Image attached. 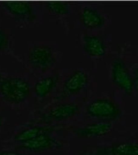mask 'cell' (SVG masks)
Wrapping results in <instances>:
<instances>
[{
	"mask_svg": "<svg viewBox=\"0 0 138 155\" xmlns=\"http://www.w3.org/2000/svg\"><path fill=\"white\" fill-rule=\"evenodd\" d=\"M32 87L29 79L0 70V100L13 110H22L29 102Z\"/></svg>",
	"mask_w": 138,
	"mask_h": 155,
	"instance_id": "obj_1",
	"label": "cell"
},
{
	"mask_svg": "<svg viewBox=\"0 0 138 155\" xmlns=\"http://www.w3.org/2000/svg\"><path fill=\"white\" fill-rule=\"evenodd\" d=\"M2 12L12 19L18 27H34L42 22V11L38 5L24 1H7L1 4Z\"/></svg>",
	"mask_w": 138,
	"mask_h": 155,
	"instance_id": "obj_2",
	"label": "cell"
},
{
	"mask_svg": "<svg viewBox=\"0 0 138 155\" xmlns=\"http://www.w3.org/2000/svg\"><path fill=\"white\" fill-rule=\"evenodd\" d=\"M60 59V52L50 42L35 41L29 44L27 62L29 66L35 71L48 72L55 67Z\"/></svg>",
	"mask_w": 138,
	"mask_h": 155,
	"instance_id": "obj_3",
	"label": "cell"
},
{
	"mask_svg": "<svg viewBox=\"0 0 138 155\" xmlns=\"http://www.w3.org/2000/svg\"><path fill=\"white\" fill-rule=\"evenodd\" d=\"M79 110V105L75 103L55 102L42 110L34 113L33 120L38 124H48L64 122L75 116Z\"/></svg>",
	"mask_w": 138,
	"mask_h": 155,
	"instance_id": "obj_4",
	"label": "cell"
},
{
	"mask_svg": "<svg viewBox=\"0 0 138 155\" xmlns=\"http://www.w3.org/2000/svg\"><path fill=\"white\" fill-rule=\"evenodd\" d=\"M86 112L92 118L106 122L116 120L122 114L119 105L107 98L93 100L86 106Z\"/></svg>",
	"mask_w": 138,
	"mask_h": 155,
	"instance_id": "obj_5",
	"label": "cell"
},
{
	"mask_svg": "<svg viewBox=\"0 0 138 155\" xmlns=\"http://www.w3.org/2000/svg\"><path fill=\"white\" fill-rule=\"evenodd\" d=\"M18 151L29 153H42L48 151H58L63 147V142L50 132L42 134L29 141L15 145Z\"/></svg>",
	"mask_w": 138,
	"mask_h": 155,
	"instance_id": "obj_6",
	"label": "cell"
},
{
	"mask_svg": "<svg viewBox=\"0 0 138 155\" xmlns=\"http://www.w3.org/2000/svg\"><path fill=\"white\" fill-rule=\"evenodd\" d=\"M90 77L89 74L82 69H78L72 72L62 84L55 99L61 100L79 94L87 86Z\"/></svg>",
	"mask_w": 138,
	"mask_h": 155,
	"instance_id": "obj_7",
	"label": "cell"
},
{
	"mask_svg": "<svg viewBox=\"0 0 138 155\" xmlns=\"http://www.w3.org/2000/svg\"><path fill=\"white\" fill-rule=\"evenodd\" d=\"M110 78L114 84L127 96H132L134 92L131 74L121 58H116L110 65Z\"/></svg>",
	"mask_w": 138,
	"mask_h": 155,
	"instance_id": "obj_8",
	"label": "cell"
},
{
	"mask_svg": "<svg viewBox=\"0 0 138 155\" xmlns=\"http://www.w3.org/2000/svg\"><path fill=\"white\" fill-rule=\"evenodd\" d=\"M86 155H138V141H122L91 150Z\"/></svg>",
	"mask_w": 138,
	"mask_h": 155,
	"instance_id": "obj_9",
	"label": "cell"
},
{
	"mask_svg": "<svg viewBox=\"0 0 138 155\" xmlns=\"http://www.w3.org/2000/svg\"><path fill=\"white\" fill-rule=\"evenodd\" d=\"M61 73L55 72L44 75L35 82L33 92L38 101H43L54 92L61 80Z\"/></svg>",
	"mask_w": 138,
	"mask_h": 155,
	"instance_id": "obj_10",
	"label": "cell"
},
{
	"mask_svg": "<svg viewBox=\"0 0 138 155\" xmlns=\"http://www.w3.org/2000/svg\"><path fill=\"white\" fill-rule=\"evenodd\" d=\"M56 130V127L48 124H28L21 127V128L14 134L12 141L15 145L20 144L29 141L32 139L37 137L38 135L46 132L53 133Z\"/></svg>",
	"mask_w": 138,
	"mask_h": 155,
	"instance_id": "obj_11",
	"label": "cell"
},
{
	"mask_svg": "<svg viewBox=\"0 0 138 155\" xmlns=\"http://www.w3.org/2000/svg\"><path fill=\"white\" fill-rule=\"evenodd\" d=\"M111 128L110 122L99 121L77 127L73 130V134L80 138H99L110 133Z\"/></svg>",
	"mask_w": 138,
	"mask_h": 155,
	"instance_id": "obj_12",
	"label": "cell"
},
{
	"mask_svg": "<svg viewBox=\"0 0 138 155\" xmlns=\"http://www.w3.org/2000/svg\"><path fill=\"white\" fill-rule=\"evenodd\" d=\"M79 19L84 27L91 29L102 28L105 24V17L93 7L85 6L79 14Z\"/></svg>",
	"mask_w": 138,
	"mask_h": 155,
	"instance_id": "obj_13",
	"label": "cell"
},
{
	"mask_svg": "<svg viewBox=\"0 0 138 155\" xmlns=\"http://www.w3.org/2000/svg\"><path fill=\"white\" fill-rule=\"evenodd\" d=\"M82 48L86 54L91 57H102L106 54V46L102 39L92 34L82 36Z\"/></svg>",
	"mask_w": 138,
	"mask_h": 155,
	"instance_id": "obj_14",
	"label": "cell"
},
{
	"mask_svg": "<svg viewBox=\"0 0 138 155\" xmlns=\"http://www.w3.org/2000/svg\"><path fill=\"white\" fill-rule=\"evenodd\" d=\"M14 34L11 28L0 26V54L15 55L14 52Z\"/></svg>",
	"mask_w": 138,
	"mask_h": 155,
	"instance_id": "obj_15",
	"label": "cell"
},
{
	"mask_svg": "<svg viewBox=\"0 0 138 155\" xmlns=\"http://www.w3.org/2000/svg\"><path fill=\"white\" fill-rule=\"evenodd\" d=\"M43 7H44L45 11H47L50 16L55 17L57 20H62V18H64L71 12V7L65 2L50 1V2L44 3Z\"/></svg>",
	"mask_w": 138,
	"mask_h": 155,
	"instance_id": "obj_16",
	"label": "cell"
},
{
	"mask_svg": "<svg viewBox=\"0 0 138 155\" xmlns=\"http://www.w3.org/2000/svg\"><path fill=\"white\" fill-rule=\"evenodd\" d=\"M131 77H132L133 87H134V90L138 93V67L134 68Z\"/></svg>",
	"mask_w": 138,
	"mask_h": 155,
	"instance_id": "obj_17",
	"label": "cell"
},
{
	"mask_svg": "<svg viewBox=\"0 0 138 155\" xmlns=\"http://www.w3.org/2000/svg\"><path fill=\"white\" fill-rule=\"evenodd\" d=\"M0 155H28L19 151L15 150H0Z\"/></svg>",
	"mask_w": 138,
	"mask_h": 155,
	"instance_id": "obj_18",
	"label": "cell"
},
{
	"mask_svg": "<svg viewBox=\"0 0 138 155\" xmlns=\"http://www.w3.org/2000/svg\"><path fill=\"white\" fill-rule=\"evenodd\" d=\"M3 124H4V118L2 116L1 112H0V129H1V127H3Z\"/></svg>",
	"mask_w": 138,
	"mask_h": 155,
	"instance_id": "obj_19",
	"label": "cell"
}]
</instances>
